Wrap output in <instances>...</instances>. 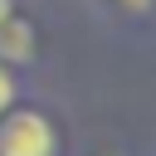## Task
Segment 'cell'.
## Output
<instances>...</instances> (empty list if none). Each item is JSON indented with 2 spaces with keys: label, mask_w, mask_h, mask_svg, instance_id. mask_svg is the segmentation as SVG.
<instances>
[{
  "label": "cell",
  "mask_w": 156,
  "mask_h": 156,
  "mask_svg": "<svg viewBox=\"0 0 156 156\" xmlns=\"http://www.w3.org/2000/svg\"><path fill=\"white\" fill-rule=\"evenodd\" d=\"M5 20H10V0H0V24H5Z\"/></svg>",
  "instance_id": "277c9868"
},
{
  "label": "cell",
  "mask_w": 156,
  "mask_h": 156,
  "mask_svg": "<svg viewBox=\"0 0 156 156\" xmlns=\"http://www.w3.org/2000/svg\"><path fill=\"white\" fill-rule=\"evenodd\" d=\"M54 127L44 112H10L0 117V156H54Z\"/></svg>",
  "instance_id": "6da1fadb"
},
{
  "label": "cell",
  "mask_w": 156,
  "mask_h": 156,
  "mask_svg": "<svg viewBox=\"0 0 156 156\" xmlns=\"http://www.w3.org/2000/svg\"><path fill=\"white\" fill-rule=\"evenodd\" d=\"M15 102V78L5 73V63H0V117H5V107Z\"/></svg>",
  "instance_id": "3957f363"
},
{
  "label": "cell",
  "mask_w": 156,
  "mask_h": 156,
  "mask_svg": "<svg viewBox=\"0 0 156 156\" xmlns=\"http://www.w3.org/2000/svg\"><path fill=\"white\" fill-rule=\"evenodd\" d=\"M0 58H10V63H29L34 58V29H29V20H5L0 24Z\"/></svg>",
  "instance_id": "7a4b0ae2"
}]
</instances>
